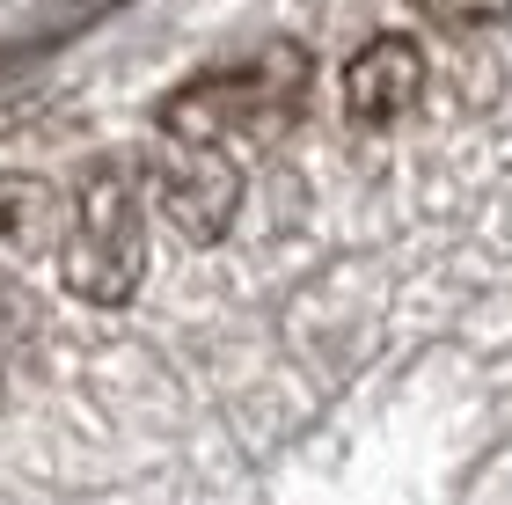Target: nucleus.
Instances as JSON below:
<instances>
[{
	"mask_svg": "<svg viewBox=\"0 0 512 505\" xmlns=\"http://www.w3.org/2000/svg\"><path fill=\"white\" fill-rule=\"evenodd\" d=\"M425 52L403 37V30H388V37H374V44H359L352 52V66H344V118H352L359 132H381V125H403L410 110H417V96H425Z\"/></svg>",
	"mask_w": 512,
	"mask_h": 505,
	"instance_id": "nucleus-4",
	"label": "nucleus"
},
{
	"mask_svg": "<svg viewBox=\"0 0 512 505\" xmlns=\"http://www.w3.org/2000/svg\"><path fill=\"white\" fill-rule=\"evenodd\" d=\"M37 344H44V308H37V293L0 271V374L30 366Z\"/></svg>",
	"mask_w": 512,
	"mask_h": 505,
	"instance_id": "nucleus-6",
	"label": "nucleus"
},
{
	"mask_svg": "<svg viewBox=\"0 0 512 505\" xmlns=\"http://www.w3.org/2000/svg\"><path fill=\"white\" fill-rule=\"evenodd\" d=\"M308 81L315 66L300 44H264V52H249L235 66H213V74L183 81L169 103H161V132L183 147H271L286 140L300 125V110H308Z\"/></svg>",
	"mask_w": 512,
	"mask_h": 505,
	"instance_id": "nucleus-1",
	"label": "nucleus"
},
{
	"mask_svg": "<svg viewBox=\"0 0 512 505\" xmlns=\"http://www.w3.org/2000/svg\"><path fill=\"white\" fill-rule=\"evenodd\" d=\"M139 198H147L183 242L205 249V242H220L227 227H235V213H242V169H235V154L161 140V147L139 154Z\"/></svg>",
	"mask_w": 512,
	"mask_h": 505,
	"instance_id": "nucleus-3",
	"label": "nucleus"
},
{
	"mask_svg": "<svg viewBox=\"0 0 512 505\" xmlns=\"http://www.w3.org/2000/svg\"><path fill=\"white\" fill-rule=\"evenodd\" d=\"M59 279L88 308H125L147 279V198L132 169H88L81 198L66 205Z\"/></svg>",
	"mask_w": 512,
	"mask_h": 505,
	"instance_id": "nucleus-2",
	"label": "nucleus"
},
{
	"mask_svg": "<svg viewBox=\"0 0 512 505\" xmlns=\"http://www.w3.org/2000/svg\"><path fill=\"white\" fill-rule=\"evenodd\" d=\"M66 235V198L30 169H0V257H44Z\"/></svg>",
	"mask_w": 512,
	"mask_h": 505,
	"instance_id": "nucleus-5",
	"label": "nucleus"
},
{
	"mask_svg": "<svg viewBox=\"0 0 512 505\" xmlns=\"http://www.w3.org/2000/svg\"><path fill=\"white\" fill-rule=\"evenodd\" d=\"M425 22H439V30H483V22H505L512 0H410Z\"/></svg>",
	"mask_w": 512,
	"mask_h": 505,
	"instance_id": "nucleus-7",
	"label": "nucleus"
}]
</instances>
